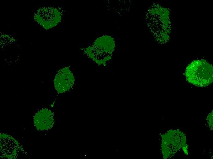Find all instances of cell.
<instances>
[{
	"mask_svg": "<svg viewBox=\"0 0 213 159\" xmlns=\"http://www.w3.org/2000/svg\"><path fill=\"white\" fill-rule=\"evenodd\" d=\"M148 13V23L155 38L160 43L168 42L171 31L170 11L167 8L156 6L151 9Z\"/></svg>",
	"mask_w": 213,
	"mask_h": 159,
	"instance_id": "cell-1",
	"label": "cell"
},
{
	"mask_svg": "<svg viewBox=\"0 0 213 159\" xmlns=\"http://www.w3.org/2000/svg\"><path fill=\"white\" fill-rule=\"evenodd\" d=\"M185 75L190 84L199 87H205L213 82V67L204 59L195 60L187 67Z\"/></svg>",
	"mask_w": 213,
	"mask_h": 159,
	"instance_id": "cell-2",
	"label": "cell"
},
{
	"mask_svg": "<svg viewBox=\"0 0 213 159\" xmlns=\"http://www.w3.org/2000/svg\"><path fill=\"white\" fill-rule=\"evenodd\" d=\"M115 47L113 39L104 35L97 39L91 45L82 49L84 54L98 65H106L111 58Z\"/></svg>",
	"mask_w": 213,
	"mask_h": 159,
	"instance_id": "cell-3",
	"label": "cell"
},
{
	"mask_svg": "<svg viewBox=\"0 0 213 159\" xmlns=\"http://www.w3.org/2000/svg\"><path fill=\"white\" fill-rule=\"evenodd\" d=\"M161 148L163 158H170L177 153L187 142L184 133L179 129L170 130L161 135Z\"/></svg>",
	"mask_w": 213,
	"mask_h": 159,
	"instance_id": "cell-4",
	"label": "cell"
},
{
	"mask_svg": "<svg viewBox=\"0 0 213 159\" xmlns=\"http://www.w3.org/2000/svg\"><path fill=\"white\" fill-rule=\"evenodd\" d=\"M63 17V11L60 8L43 7L35 13L34 19L46 29L51 28L58 24Z\"/></svg>",
	"mask_w": 213,
	"mask_h": 159,
	"instance_id": "cell-5",
	"label": "cell"
},
{
	"mask_svg": "<svg viewBox=\"0 0 213 159\" xmlns=\"http://www.w3.org/2000/svg\"><path fill=\"white\" fill-rule=\"evenodd\" d=\"M54 88L59 93L69 90L75 83V78L68 67L62 68L58 71L54 80Z\"/></svg>",
	"mask_w": 213,
	"mask_h": 159,
	"instance_id": "cell-6",
	"label": "cell"
},
{
	"mask_svg": "<svg viewBox=\"0 0 213 159\" xmlns=\"http://www.w3.org/2000/svg\"><path fill=\"white\" fill-rule=\"evenodd\" d=\"M0 145L1 156L8 159L16 158L20 148L16 139L9 135L1 134Z\"/></svg>",
	"mask_w": 213,
	"mask_h": 159,
	"instance_id": "cell-7",
	"label": "cell"
},
{
	"mask_svg": "<svg viewBox=\"0 0 213 159\" xmlns=\"http://www.w3.org/2000/svg\"><path fill=\"white\" fill-rule=\"evenodd\" d=\"M33 122L35 127L38 131L49 129L54 124L53 113L48 109H42L36 114L33 117Z\"/></svg>",
	"mask_w": 213,
	"mask_h": 159,
	"instance_id": "cell-8",
	"label": "cell"
},
{
	"mask_svg": "<svg viewBox=\"0 0 213 159\" xmlns=\"http://www.w3.org/2000/svg\"><path fill=\"white\" fill-rule=\"evenodd\" d=\"M207 120L209 125L211 129H213V111L207 117Z\"/></svg>",
	"mask_w": 213,
	"mask_h": 159,
	"instance_id": "cell-9",
	"label": "cell"
},
{
	"mask_svg": "<svg viewBox=\"0 0 213 159\" xmlns=\"http://www.w3.org/2000/svg\"><path fill=\"white\" fill-rule=\"evenodd\" d=\"M188 145L186 144L182 148V149L185 154L186 155H188Z\"/></svg>",
	"mask_w": 213,
	"mask_h": 159,
	"instance_id": "cell-10",
	"label": "cell"
}]
</instances>
